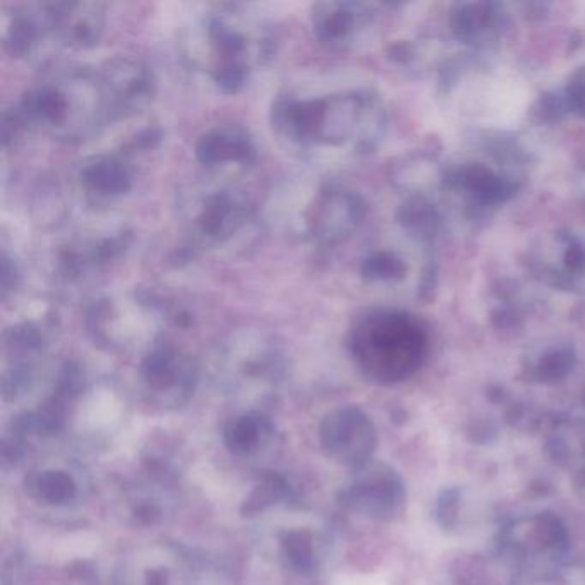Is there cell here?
<instances>
[{"mask_svg": "<svg viewBox=\"0 0 585 585\" xmlns=\"http://www.w3.org/2000/svg\"><path fill=\"white\" fill-rule=\"evenodd\" d=\"M275 424L260 411H249L231 419L224 427V444L237 457L254 456L272 441Z\"/></svg>", "mask_w": 585, "mask_h": 585, "instance_id": "cell-18", "label": "cell"}, {"mask_svg": "<svg viewBox=\"0 0 585 585\" xmlns=\"http://www.w3.org/2000/svg\"><path fill=\"white\" fill-rule=\"evenodd\" d=\"M270 123L275 135L306 153H370L386 127L382 102L362 90H285L273 100Z\"/></svg>", "mask_w": 585, "mask_h": 585, "instance_id": "cell-1", "label": "cell"}, {"mask_svg": "<svg viewBox=\"0 0 585 585\" xmlns=\"http://www.w3.org/2000/svg\"><path fill=\"white\" fill-rule=\"evenodd\" d=\"M362 196L337 184H323L309 200L302 215V232L316 245H338L358 231L366 216Z\"/></svg>", "mask_w": 585, "mask_h": 585, "instance_id": "cell-8", "label": "cell"}, {"mask_svg": "<svg viewBox=\"0 0 585 585\" xmlns=\"http://www.w3.org/2000/svg\"><path fill=\"white\" fill-rule=\"evenodd\" d=\"M350 354L371 382L391 385L411 378L426 356V329L414 316L378 309L350 332Z\"/></svg>", "mask_w": 585, "mask_h": 585, "instance_id": "cell-4", "label": "cell"}, {"mask_svg": "<svg viewBox=\"0 0 585 585\" xmlns=\"http://www.w3.org/2000/svg\"><path fill=\"white\" fill-rule=\"evenodd\" d=\"M399 222L403 231L418 240L435 239L441 227L438 210L424 196H412L400 207Z\"/></svg>", "mask_w": 585, "mask_h": 585, "instance_id": "cell-21", "label": "cell"}, {"mask_svg": "<svg viewBox=\"0 0 585 585\" xmlns=\"http://www.w3.org/2000/svg\"><path fill=\"white\" fill-rule=\"evenodd\" d=\"M460 491L459 488L445 489L436 501V522L445 531L456 527L459 524Z\"/></svg>", "mask_w": 585, "mask_h": 585, "instance_id": "cell-26", "label": "cell"}, {"mask_svg": "<svg viewBox=\"0 0 585 585\" xmlns=\"http://www.w3.org/2000/svg\"><path fill=\"white\" fill-rule=\"evenodd\" d=\"M445 183L471 195L481 204H500L515 195L516 183L509 177L496 174L483 163H465L445 175Z\"/></svg>", "mask_w": 585, "mask_h": 585, "instance_id": "cell-16", "label": "cell"}, {"mask_svg": "<svg viewBox=\"0 0 585 585\" xmlns=\"http://www.w3.org/2000/svg\"><path fill=\"white\" fill-rule=\"evenodd\" d=\"M563 97H565L569 112L585 117V67L572 77Z\"/></svg>", "mask_w": 585, "mask_h": 585, "instance_id": "cell-27", "label": "cell"}, {"mask_svg": "<svg viewBox=\"0 0 585 585\" xmlns=\"http://www.w3.org/2000/svg\"><path fill=\"white\" fill-rule=\"evenodd\" d=\"M40 47L52 43L85 50L97 46L103 35L105 13L95 2H38L28 4Z\"/></svg>", "mask_w": 585, "mask_h": 585, "instance_id": "cell-7", "label": "cell"}, {"mask_svg": "<svg viewBox=\"0 0 585 585\" xmlns=\"http://www.w3.org/2000/svg\"><path fill=\"white\" fill-rule=\"evenodd\" d=\"M318 439L323 453L344 468H364L373 459L378 436L370 415L361 407L346 406L325 415Z\"/></svg>", "mask_w": 585, "mask_h": 585, "instance_id": "cell-10", "label": "cell"}, {"mask_svg": "<svg viewBox=\"0 0 585 585\" xmlns=\"http://www.w3.org/2000/svg\"><path fill=\"white\" fill-rule=\"evenodd\" d=\"M503 13L489 2H465L451 11L450 25L456 37L472 46H488L503 26Z\"/></svg>", "mask_w": 585, "mask_h": 585, "instance_id": "cell-17", "label": "cell"}, {"mask_svg": "<svg viewBox=\"0 0 585 585\" xmlns=\"http://www.w3.org/2000/svg\"><path fill=\"white\" fill-rule=\"evenodd\" d=\"M338 500L350 512L390 522L406 509V484L386 463L371 460L354 471V477L341 489Z\"/></svg>", "mask_w": 585, "mask_h": 585, "instance_id": "cell-9", "label": "cell"}, {"mask_svg": "<svg viewBox=\"0 0 585 585\" xmlns=\"http://www.w3.org/2000/svg\"><path fill=\"white\" fill-rule=\"evenodd\" d=\"M28 489L35 500L49 507H64L76 500L77 483L64 469H43L28 480Z\"/></svg>", "mask_w": 585, "mask_h": 585, "instance_id": "cell-20", "label": "cell"}, {"mask_svg": "<svg viewBox=\"0 0 585 585\" xmlns=\"http://www.w3.org/2000/svg\"><path fill=\"white\" fill-rule=\"evenodd\" d=\"M77 179L88 195L98 200H114L127 195L135 186V172L117 154H95L85 160Z\"/></svg>", "mask_w": 585, "mask_h": 585, "instance_id": "cell-15", "label": "cell"}, {"mask_svg": "<svg viewBox=\"0 0 585 585\" xmlns=\"http://www.w3.org/2000/svg\"><path fill=\"white\" fill-rule=\"evenodd\" d=\"M290 496V486L284 477L278 474H264L261 477L260 483L254 486L251 495L248 496L245 507H242V513L245 515H260V513L266 512L275 505L282 503Z\"/></svg>", "mask_w": 585, "mask_h": 585, "instance_id": "cell-22", "label": "cell"}, {"mask_svg": "<svg viewBox=\"0 0 585 585\" xmlns=\"http://www.w3.org/2000/svg\"><path fill=\"white\" fill-rule=\"evenodd\" d=\"M181 210L196 242L216 251L237 248L257 225V204L251 195L225 179H207L192 186Z\"/></svg>", "mask_w": 585, "mask_h": 585, "instance_id": "cell-5", "label": "cell"}, {"mask_svg": "<svg viewBox=\"0 0 585 585\" xmlns=\"http://www.w3.org/2000/svg\"><path fill=\"white\" fill-rule=\"evenodd\" d=\"M563 251H561V264L567 277H581L585 273V245L581 239L573 236H565L561 239Z\"/></svg>", "mask_w": 585, "mask_h": 585, "instance_id": "cell-25", "label": "cell"}, {"mask_svg": "<svg viewBox=\"0 0 585 585\" xmlns=\"http://www.w3.org/2000/svg\"><path fill=\"white\" fill-rule=\"evenodd\" d=\"M362 277L370 282L400 281L406 275L407 266L394 252H374L362 263Z\"/></svg>", "mask_w": 585, "mask_h": 585, "instance_id": "cell-24", "label": "cell"}, {"mask_svg": "<svg viewBox=\"0 0 585 585\" xmlns=\"http://www.w3.org/2000/svg\"><path fill=\"white\" fill-rule=\"evenodd\" d=\"M275 37L269 23L242 4H216L192 21L184 55L224 94H237L272 58Z\"/></svg>", "mask_w": 585, "mask_h": 585, "instance_id": "cell-2", "label": "cell"}, {"mask_svg": "<svg viewBox=\"0 0 585 585\" xmlns=\"http://www.w3.org/2000/svg\"><path fill=\"white\" fill-rule=\"evenodd\" d=\"M577 488L581 489L582 496L585 498V472H582L581 480L577 481Z\"/></svg>", "mask_w": 585, "mask_h": 585, "instance_id": "cell-28", "label": "cell"}, {"mask_svg": "<svg viewBox=\"0 0 585 585\" xmlns=\"http://www.w3.org/2000/svg\"><path fill=\"white\" fill-rule=\"evenodd\" d=\"M281 560L285 569L299 573L301 577H313L322 567V555L316 536L306 528H290L278 536Z\"/></svg>", "mask_w": 585, "mask_h": 585, "instance_id": "cell-19", "label": "cell"}, {"mask_svg": "<svg viewBox=\"0 0 585 585\" xmlns=\"http://www.w3.org/2000/svg\"><path fill=\"white\" fill-rule=\"evenodd\" d=\"M370 20V5L358 2H322L311 13L314 37L332 49L350 46Z\"/></svg>", "mask_w": 585, "mask_h": 585, "instance_id": "cell-14", "label": "cell"}, {"mask_svg": "<svg viewBox=\"0 0 585 585\" xmlns=\"http://www.w3.org/2000/svg\"><path fill=\"white\" fill-rule=\"evenodd\" d=\"M196 159L215 175L248 171L257 162L258 151L248 129L239 124H219L198 138Z\"/></svg>", "mask_w": 585, "mask_h": 585, "instance_id": "cell-13", "label": "cell"}, {"mask_svg": "<svg viewBox=\"0 0 585 585\" xmlns=\"http://www.w3.org/2000/svg\"><path fill=\"white\" fill-rule=\"evenodd\" d=\"M139 383L147 399L163 409H179L192 399L198 368L186 352L154 341L138 366Z\"/></svg>", "mask_w": 585, "mask_h": 585, "instance_id": "cell-6", "label": "cell"}, {"mask_svg": "<svg viewBox=\"0 0 585 585\" xmlns=\"http://www.w3.org/2000/svg\"><path fill=\"white\" fill-rule=\"evenodd\" d=\"M112 119L129 117L147 109L154 97L153 73L141 59L115 55L98 67Z\"/></svg>", "mask_w": 585, "mask_h": 585, "instance_id": "cell-12", "label": "cell"}, {"mask_svg": "<svg viewBox=\"0 0 585 585\" xmlns=\"http://www.w3.org/2000/svg\"><path fill=\"white\" fill-rule=\"evenodd\" d=\"M575 362H577V358H575L572 347H555V349L543 352V356L534 362L531 374L536 382L551 385V383L565 379L575 368Z\"/></svg>", "mask_w": 585, "mask_h": 585, "instance_id": "cell-23", "label": "cell"}, {"mask_svg": "<svg viewBox=\"0 0 585 585\" xmlns=\"http://www.w3.org/2000/svg\"><path fill=\"white\" fill-rule=\"evenodd\" d=\"M98 71H58L26 91L13 112H5L4 145L25 129H41L62 141H83L112 123Z\"/></svg>", "mask_w": 585, "mask_h": 585, "instance_id": "cell-3", "label": "cell"}, {"mask_svg": "<svg viewBox=\"0 0 585 585\" xmlns=\"http://www.w3.org/2000/svg\"><path fill=\"white\" fill-rule=\"evenodd\" d=\"M220 361L224 364L228 382L277 383L284 374V356L281 347L269 335L260 332H240L232 335L222 347Z\"/></svg>", "mask_w": 585, "mask_h": 585, "instance_id": "cell-11", "label": "cell"}]
</instances>
